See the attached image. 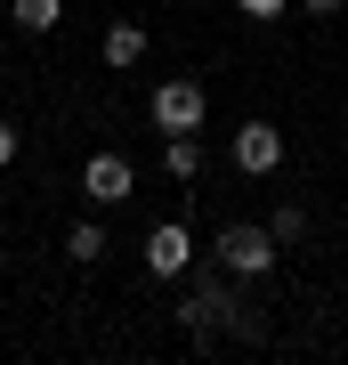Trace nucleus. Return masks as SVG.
Segmentation results:
<instances>
[{
	"label": "nucleus",
	"instance_id": "1a4fd4ad",
	"mask_svg": "<svg viewBox=\"0 0 348 365\" xmlns=\"http://www.w3.org/2000/svg\"><path fill=\"white\" fill-rule=\"evenodd\" d=\"M57 16H65V0H16V25L25 33H49Z\"/></svg>",
	"mask_w": 348,
	"mask_h": 365
},
{
	"label": "nucleus",
	"instance_id": "6e6552de",
	"mask_svg": "<svg viewBox=\"0 0 348 365\" xmlns=\"http://www.w3.org/2000/svg\"><path fill=\"white\" fill-rule=\"evenodd\" d=\"M65 252H73L81 268H90V260H105V227H97V220H81L73 235H65Z\"/></svg>",
	"mask_w": 348,
	"mask_h": 365
},
{
	"label": "nucleus",
	"instance_id": "f8f14e48",
	"mask_svg": "<svg viewBox=\"0 0 348 365\" xmlns=\"http://www.w3.org/2000/svg\"><path fill=\"white\" fill-rule=\"evenodd\" d=\"M16 163V122H0V170Z\"/></svg>",
	"mask_w": 348,
	"mask_h": 365
},
{
	"label": "nucleus",
	"instance_id": "0eeeda50",
	"mask_svg": "<svg viewBox=\"0 0 348 365\" xmlns=\"http://www.w3.org/2000/svg\"><path fill=\"white\" fill-rule=\"evenodd\" d=\"M162 163H170V179H186V187L203 179V146H194V138H170V146H162Z\"/></svg>",
	"mask_w": 348,
	"mask_h": 365
},
{
	"label": "nucleus",
	"instance_id": "9d476101",
	"mask_svg": "<svg viewBox=\"0 0 348 365\" xmlns=\"http://www.w3.org/2000/svg\"><path fill=\"white\" fill-rule=\"evenodd\" d=\"M268 235H275V244H300V235H308V211H300V203H284V211L268 220Z\"/></svg>",
	"mask_w": 348,
	"mask_h": 365
},
{
	"label": "nucleus",
	"instance_id": "39448f33",
	"mask_svg": "<svg viewBox=\"0 0 348 365\" xmlns=\"http://www.w3.org/2000/svg\"><path fill=\"white\" fill-rule=\"evenodd\" d=\"M146 268H154V276H186L194 268V235L179 220H162L154 235H146Z\"/></svg>",
	"mask_w": 348,
	"mask_h": 365
},
{
	"label": "nucleus",
	"instance_id": "f257e3e1",
	"mask_svg": "<svg viewBox=\"0 0 348 365\" xmlns=\"http://www.w3.org/2000/svg\"><path fill=\"white\" fill-rule=\"evenodd\" d=\"M219 268L227 276H268L275 268V235L268 227H227L219 235Z\"/></svg>",
	"mask_w": 348,
	"mask_h": 365
},
{
	"label": "nucleus",
	"instance_id": "423d86ee",
	"mask_svg": "<svg viewBox=\"0 0 348 365\" xmlns=\"http://www.w3.org/2000/svg\"><path fill=\"white\" fill-rule=\"evenodd\" d=\"M105 66H114V73H130V66H138V57H146V25H130V16H122V25H105Z\"/></svg>",
	"mask_w": 348,
	"mask_h": 365
},
{
	"label": "nucleus",
	"instance_id": "f03ea898",
	"mask_svg": "<svg viewBox=\"0 0 348 365\" xmlns=\"http://www.w3.org/2000/svg\"><path fill=\"white\" fill-rule=\"evenodd\" d=\"M154 122H162V138H194L203 130V90L194 81H162L154 90Z\"/></svg>",
	"mask_w": 348,
	"mask_h": 365
},
{
	"label": "nucleus",
	"instance_id": "20e7f679",
	"mask_svg": "<svg viewBox=\"0 0 348 365\" xmlns=\"http://www.w3.org/2000/svg\"><path fill=\"white\" fill-rule=\"evenodd\" d=\"M81 187H90V203H130L138 170H130L122 155H90V163H81Z\"/></svg>",
	"mask_w": 348,
	"mask_h": 365
},
{
	"label": "nucleus",
	"instance_id": "9b49d317",
	"mask_svg": "<svg viewBox=\"0 0 348 365\" xmlns=\"http://www.w3.org/2000/svg\"><path fill=\"white\" fill-rule=\"evenodd\" d=\"M235 9H243V16H284L292 0H235Z\"/></svg>",
	"mask_w": 348,
	"mask_h": 365
},
{
	"label": "nucleus",
	"instance_id": "7ed1b4c3",
	"mask_svg": "<svg viewBox=\"0 0 348 365\" xmlns=\"http://www.w3.org/2000/svg\"><path fill=\"white\" fill-rule=\"evenodd\" d=\"M275 163H284V130H275V122H243V130H235V170L268 179Z\"/></svg>",
	"mask_w": 348,
	"mask_h": 365
},
{
	"label": "nucleus",
	"instance_id": "ddd939ff",
	"mask_svg": "<svg viewBox=\"0 0 348 365\" xmlns=\"http://www.w3.org/2000/svg\"><path fill=\"white\" fill-rule=\"evenodd\" d=\"M300 9H316V16H332V9H348V0H300Z\"/></svg>",
	"mask_w": 348,
	"mask_h": 365
}]
</instances>
